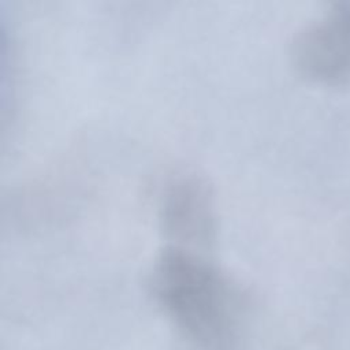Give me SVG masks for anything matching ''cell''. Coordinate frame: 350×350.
<instances>
[{
    "label": "cell",
    "mask_w": 350,
    "mask_h": 350,
    "mask_svg": "<svg viewBox=\"0 0 350 350\" xmlns=\"http://www.w3.org/2000/svg\"><path fill=\"white\" fill-rule=\"evenodd\" d=\"M291 53L302 75L325 85L350 83V1L304 27Z\"/></svg>",
    "instance_id": "obj_2"
},
{
    "label": "cell",
    "mask_w": 350,
    "mask_h": 350,
    "mask_svg": "<svg viewBox=\"0 0 350 350\" xmlns=\"http://www.w3.org/2000/svg\"><path fill=\"white\" fill-rule=\"evenodd\" d=\"M160 223L170 245L206 252L216 234L215 205L208 185L194 175L172 179L161 196Z\"/></svg>",
    "instance_id": "obj_3"
},
{
    "label": "cell",
    "mask_w": 350,
    "mask_h": 350,
    "mask_svg": "<svg viewBox=\"0 0 350 350\" xmlns=\"http://www.w3.org/2000/svg\"><path fill=\"white\" fill-rule=\"evenodd\" d=\"M149 284L159 306L198 350L235 347L241 293L206 252L167 243Z\"/></svg>",
    "instance_id": "obj_1"
}]
</instances>
